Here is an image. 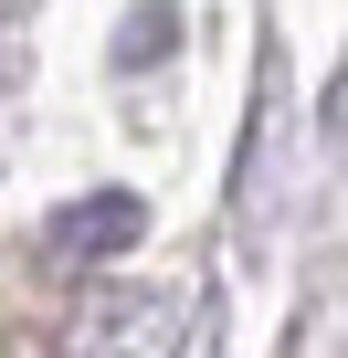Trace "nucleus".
<instances>
[{
  "label": "nucleus",
  "mask_w": 348,
  "mask_h": 358,
  "mask_svg": "<svg viewBox=\"0 0 348 358\" xmlns=\"http://www.w3.org/2000/svg\"><path fill=\"white\" fill-rule=\"evenodd\" d=\"M137 232H148V201H137V190H85L74 211H53L43 243H53V264H106V253H127Z\"/></svg>",
  "instance_id": "1"
},
{
  "label": "nucleus",
  "mask_w": 348,
  "mask_h": 358,
  "mask_svg": "<svg viewBox=\"0 0 348 358\" xmlns=\"http://www.w3.org/2000/svg\"><path fill=\"white\" fill-rule=\"evenodd\" d=\"M158 32H180V22L158 11V0H148V11H127V43H116V64H158Z\"/></svg>",
  "instance_id": "2"
}]
</instances>
